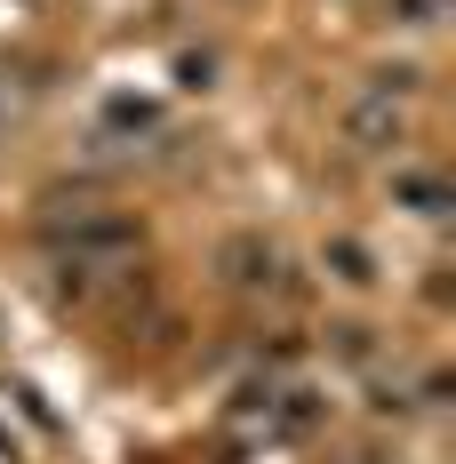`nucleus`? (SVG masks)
Wrapping results in <instances>:
<instances>
[{
  "mask_svg": "<svg viewBox=\"0 0 456 464\" xmlns=\"http://www.w3.org/2000/svg\"><path fill=\"white\" fill-rule=\"evenodd\" d=\"M225 280L232 288H273V273H280V256H273V240H257V232H240V240H225Z\"/></svg>",
  "mask_w": 456,
  "mask_h": 464,
  "instance_id": "f257e3e1",
  "label": "nucleus"
},
{
  "mask_svg": "<svg viewBox=\"0 0 456 464\" xmlns=\"http://www.w3.org/2000/svg\"><path fill=\"white\" fill-rule=\"evenodd\" d=\"M401 24H441V0H401Z\"/></svg>",
  "mask_w": 456,
  "mask_h": 464,
  "instance_id": "f03ea898",
  "label": "nucleus"
},
{
  "mask_svg": "<svg viewBox=\"0 0 456 464\" xmlns=\"http://www.w3.org/2000/svg\"><path fill=\"white\" fill-rule=\"evenodd\" d=\"M0 137H8V104H0Z\"/></svg>",
  "mask_w": 456,
  "mask_h": 464,
  "instance_id": "7ed1b4c3",
  "label": "nucleus"
}]
</instances>
